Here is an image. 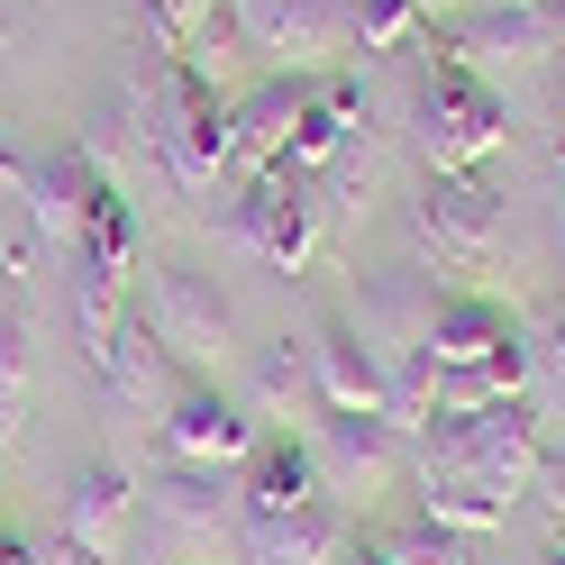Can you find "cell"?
I'll use <instances>...</instances> for the list:
<instances>
[{"instance_id": "cell-1", "label": "cell", "mask_w": 565, "mask_h": 565, "mask_svg": "<svg viewBox=\"0 0 565 565\" xmlns=\"http://www.w3.org/2000/svg\"><path fill=\"white\" fill-rule=\"evenodd\" d=\"M429 365H438V411H483V402H520L529 383V329L511 301L492 292H447L429 310Z\"/></svg>"}, {"instance_id": "cell-2", "label": "cell", "mask_w": 565, "mask_h": 565, "mask_svg": "<svg viewBox=\"0 0 565 565\" xmlns=\"http://www.w3.org/2000/svg\"><path fill=\"white\" fill-rule=\"evenodd\" d=\"M419 438V475L438 483H475L492 502H520L547 466V419L529 402H483V411H438Z\"/></svg>"}, {"instance_id": "cell-3", "label": "cell", "mask_w": 565, "mask_h": 565, "mask_svg": "<svg viewBox=\"0 0 565 565\" xmlns=\"http://www.w3.org/2000/svg\"><path fill=\"white\" fill-rule=\"evenodd\" d=\"M502 137H511V100L492 92V74L429 55V74L411 92V147L429 156V173H475L502 156Z\"/></svg>"}, {"instance_id": "cell-4", "label": "cell", "mask_w": 565, "mask_h": 565, "mask_svg": "<svg viewBox=\"0 0 565 565\" xmlns=\"http://www.w3.org/2000/svg\"><path fill=\"white\" fill-rule=\"evenodd\" d=\"M147 147L164 156V173L183 192H210L228 164V100L210 83L201 55H164L156 83H147Z\"/></svg>"}, {"instance_id": "cell-5", "label": "cell", "mask_w": 565, "mask_h": 565, "mask_svg": "<svg viewBox=\"0 0 565 565\" xmlns=\"http://www.w3.org/2000/svg\"><path fill=\"white\" fill-rule=\"evenodd\" d=\"M320 228H329V201L310 192V173H246V192L228 201V246L265 256L274 274H301L320 256Z\"/></svg>"}, {"instance_id": "cell-6", "label": "cell", "mask_w": 565, "mask_h": 565, "mask_svg": "<svg viewBox=\"0 0 565 565\" xmlns=\"http://www.w3.org/2000/svg\"><path fill=\"white\" fill-rule=\"evenodd\" d=\"M411 228H419V246H429L438 265L483 274L492 246H502V201H492L475 173H429V183H419V201H411Z\"/></svg>"}, {"instance_id": "cell-7", "label": "cell", "mask_w": 565, "mask_h": 565, "mask_svg": "<svg viewBox=\"0 0 565 565\" xmlns=\"http://www.w3.org/2000/svg\"><path fill=\"white\" fill-rule=\"evenodd\" d=\"M256 55H282L292 74H329L338 46H356V10L347 0H228Z\"/></svg>"}, {"instance_id": "cell-8", "label": "cell", "mask_w": 565, "mask_h": 565, "mask_svg": "<svg viewBox=\"0 0 565 565\" xmlns=\"http://www.w3.org/2000/svg\"><path fill=\"white\" fill-rule=\"evenodd\" d=\"M265 429L246 419V402H228L220 383H183V393L164 402V456L192 475H237L246 447H256Z\"/></svg>"}, {"instance_id": "cell-9", "label": "cell", "mask_w": 565, "mask_h": 565, "mask_svg": "<svg viewBox=\"0 0 565 565\" xmlns=\"http://www.w3.org/2000/svg\"><path fill=\"white\" fill-rule=\"evenodd\" d=\"M128 520H137V475L110 466V456L74 466V483H64V556L55 565H110Z\"/></svg>"}, {"instance_id": "cell-10", "label": "cell", "mask_w": 565, "mask_h": 565, "mask_svg": "<svg viewBox=\"0 0 565 565\" xmlns=\"http://www.w3.org/2000/svg\"><path fill=\"white\" fill-rule=\"evenodd\" d=\"M356 128H365V83L356 74H301V119H292V156H282V173H338L347 156H356Z\"/></svg>"}, {"instance_id": "cell-11", "label": "cell", "mask_w": 565, "mask_h": 565, "mask_svg": "<svg viewBox=\"0 0 565 565\" xmlns=\"http://www.w3.org/2000/svg\"><path fill=\"white\" fill-rule=\"evenodd\" d=\"M147 329H156L164 356H183V365H220L228 338H237L220 282L192 274V265H164V274H156V320H147Z\"/></svg>"}, {"instance_id": "cell-12", "label": "cell", "mask_w": 565, "mask_h": 565, "mask_svg": "<svg viewBox=\"0 0 565 565\" xmlns=\"http://www.w3.org/2000/svg\"><path fill=\"white\" fill-rule=\"evenodd\" d=\"M402 447H411V438H402L383 411H329L320 438H310L329 492H374V483H393V475H402Z\"/></svg>"}, {"instance_id": "cell-13", "label": "cell", "mask_w": 565, "mask_h": 565, "mask_svg": "<svg viewBox=\"0 0 565 565\" xmlns=\"http://www.w3.org/2000/svg\"><path fill=\"white\" fill-rule=\"evenodd\" d=\"M347 556V511L301 502V511H246L237 520V565H338Z\"/></svg>"}, {"instance_id": "cell-14", "label": "cell", "mask_w": 565, "mask_h": 565, "mask_svg": "<svg viewBox=\"0 0 565 565\" xmlns=\"http://www.w3.org/2000/svg\"><path fill=\"white\" fill-rule=\"evenodd\" d=\"M310 393H320V411H383V356L347 310L310 329Z\"/></svg>"}, {"instance_id": "cell-15", "label": "cell", "mask_w": 565, "mask_h": 565, "mask_svg": "<svg viewBox=\"0 0 565 565\" xmlns=\"http://www.w3.org/2000/svg\"><path fill=\"white\" fill-rule=\"evenodd\" d=\"M292 119H301V74H274L246 100H228V164L282 173V156H292Z\"/></svg>"}, {"instance_id": "cell-16", "label": "cell", "mask_w": 565, "mask_h": 565, "mask_svg": "<svg viewBox=\"0 0 565 565\" xmlns=\"http://www.w3.org/2000/svg\"><path fill=\"white\" fill-rule=\"evenodd\" d=\"M92 147H28V173H19V201L38 210V228L55 246L83 237V201H92Z\"/></svg>"}, {"instance_id": "cell-17", "label": "cell", "mask_w": 565, "mask_h": 565, "mask_svg": "<svg viewBox=\"0 0 565 565\" xmlns=\"http://www.w3.org/2000/svg\"><path fill=\"white\" fill-rule=\"evenodd\" d=\"M320 456H310V438L292 429H265L256 447H246V466H237V502L246 511H301V502H320Z\"/></svg>"}, {"instance_id": "cell-18", "label": "cell", "mask_w": 565, "mask_h": 565, "mask_svg": "<svg viewBox=\"0 0 565 565\" xmlns=\"http://www.w3.org/2000/svg\"><path fill=\"white\" fill-rule=\"evenodd\" d=\"M228 502L237 492H220V475H192V466H173L147 483V529L164 547H210L228 529Z\"/></svg>"}, {"instance_id": "cell-19", "label": "cell", "mask_w": 565, "mask_h": 565, "mask_svg": "<svg viewBox=\"0 0 565 565\" xmlns=\"http://www.w3.org/2000/svg\"><path fill=\"white\" fill-rule=\"evenodd\" d=\"M100 374H110V393H119L128 411H147V402H173V393H164V347H156V329H147V320H128V329L110 338Z\"/></svg>"}, {"instance_id": "cell-20", "label": "cell", "mask_w": 565, "mask_h": 565, "mask_svg": "<svg viewBox=\"0 0 565 565\" xmlns=\"http://www.w3.org/2000/svg\"><path fill=\"white\" fill-rule=\"evenodd\" d=\"M28 429V301L19 282H0V447Z\"/></svg>"}, {"instance_id": "cell-21", "label": "cell", "mask_w": 565, "mask_h": 565, "mask_svg": "<svg viewBox=\"0 0 565 565\" xmlns=\"http://www.w3.org/2000/svg\"><path fill=\"white\" fill-rule=\"evenodd\" d=\"M374 556H383V565H475V539H456V529H438V520H411V529H393Z\"/></svg>"}, {"instance_id": "cell-22", "label": "cell", "mask_w": 565, "mask_h": 565, "mask_svg": "<svg viewBox=\"0 0 565 565\" xmlns=\"http://www.w3.org/2000/svg\"><path fill=\"white\" fill-rule=\"evenodd\" d=\"M301 393H310V347H301V356H292V347H274V356L256 365V402L282 419V411H292Z\"/></svg>"}, {"instance_id": "cell-23", "label": "cell", "mask_w": 565, "mask_h": 565, "mask_svg": "<svg viewBox=\"0 0 565 565\" xmlns=\"http://www.w3.org/2000/svg\"><path fill=\"white\" fill-rule=\"evenodd\" d=\"M147 19H156L164 55H192V38H201L210 19H220V0H147Z\"/></svg>"}, {"instance_id": "cell-24", "label": "cell", "mask_w": 565, "mask_h": 565, "mask_svg": "<svg viewBox=\"0 0 565 565\" xmlns=\"http://www.w3.org/2000/svg\"><path fill=\"white\" fill-rule=\"evenodd\" d=\"M529 365H539V393H547V419H565V310L539 329V347H529Z\"/></svg>"}, {"instance_id": "cell-25", "label": "cell", "mask_w": 565, "mask_h": 565, "mask_svg": "<svg viewBox=\"0 0 565 565\" xmlns=\"http://www.w3.org/2000/svg\"><path fill=\"white\" fill-rule=\"evenodd\" d=\"M0 565H46L38 539H19V529H0Z\"/></svg>"}, {"instance_id": "cell-26", "label": "cell", "mask_w": 565, "mask_h": 565, "mask_svg": "<svg viewBox=\"0 0 565 565\" xmlns=\"http://www.w3.org/2000/svg\"><path fill=\"white\" fill-rule=\"evenodd\" d=\"M539 19H547V38L565 46V0H539Z\"/></svg>"}, {"instance_id": "cell-27", "label": "cell", "mask_w": 565, "mask_h": 565, "mask_svg": "<svg viewBox=\"0 0 565 565\" xmlns=\"http://www.w3.org/2000/svg\"><path fill=\"white\" fill-rule=\"evenodd\" d=\"M338 565H383V556H374V547H356V556H338Z\"/></svg>"}, {"instance_id": "cell-28", "label": "cell", "mask_w": 565, "mask_h": 565, "mask_svg": "<svg viewBox=\"0 0 565 565\" xmlns=\"http://www.w3.org/2000/svg\"><path fill=\"white\" fill-rule=\"evenodd\" d=\"M539 565H565V539H556V547H547V556H539Z\"/></svg>"}, {"instance_id": "cell-29", "label": "cell", "mask_w": 565, "mask_h": 565, "mask_svg": "<svg viewBox=\"0 0 565 565\" xmlns=\"http://www.w3.org/2000/svg\"><path fill=\"white\" fill-rule=\"evenodd\" d=\"M556 237H565V210H556Z\"/></svg>"}, {"instance_id": "cell-30", "label": "cell", "mask_w": 565, "mask_h": 565, "mask_svg": "<svg viewBox=\"0 0 565 565\" xmlns=\"http://www.w3.org/2000/svg\"><path fill=\"white\" fill-rule=\"evenodd\" d=\"M0 456H10V447H0Z\"/></svg>"}]
</instances>
